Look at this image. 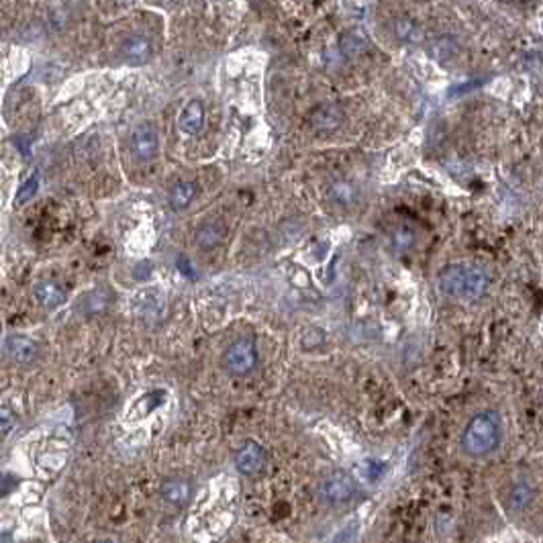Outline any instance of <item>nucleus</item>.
Returning a JSON list of instances; mask_svg holds the SVG:
<instances>
[{"mask_svg": "<svg viewBox=\"0 0 543 543\" xmlns=\"http://www.w3.org/2000/svg\"><path fill=\"white\" fill-rule=\"evenodd\" d=\"M439 292L447 299L472 300L482 299L489 292L490 278L486 272L472 264H449L437 276Z\"/></svg>", "mask_w": 543, "mask_h": 543, "instance_id": "obj_1", "label": "nucleus"}, {"mask_svg": "<svg viewBox=\"0 0 543 543\" xmlns=\"http://www.w3.org/2000/svg\"><path fill=\"white\" fill-rule=\"evenodd\" d=\"M503 441V419L498 410L476 412L462 433V449L470 458H486Z\"/></svg>", "mask_w": 543, "mask_h": 543, "instance_id": "obj_2", "label": "nucleus"}, {"mask_svg": "<svg viewBox=\"0 0 543 543\" xmlns=\"http://www.w3.org/2000/svg\"><path fill=\"white\" fill-rule=\"evenodd\" d=\"M258 364V352L253 341L249 339H239L231 343L225 353H223V368L231 376H247Z\"/></svg>", "mask_w": 543, "mask_h": 543, "instance_id": "obj_3", "label": "nucleus"}, {"mask_svg": "<svg viewBox=\"0 0 543 543\" xmlns=\"http://www.w3.org/2000/svg\"><path fill=\"white\" fill-rule=\"evenodd\" d=\"M319 494L329 505H343L355 496V480L352 474H348L343 470L331 472L323 478V482L319 486Z\"/></svg>", "mask_w": 543, "mask_h": 543, "instance_id": "obj_4", "label": "nucleus"}, {"mask_svg": "<svg viewBox=\"0 0 543 543\" xmlns=\"http://www.w3.org/2000/svg\"><path fill=\"white\" fill-rule=\"evenodd\" d=\"M160 151V135L154 123H141L131 133V154L137 162H151Z\"/></svg>", "mask_w": 543, "mask_h": 543, "instance_id": "obj_5", "label": "nucleus"}, {"mask_svg": "<svg viewBox=\"0 0 543 543\" xmlns=\"http://www.w3.org/2000/svg\"><path fill=\"white\" fill-rule=\"evenodd\" d=\"M225 235H227V227L221 218H204L194 231V244L198 249L211 251V249H215L223 244Z\"/></svg>", "mask_w": 543, "mask_h": 543, "instance_id": "obj_6", "label": "nucleus"}, {"mask_svg": "<svg viewBox=\"0 0 543 543\" xmlns=\"http://www.w3.org/2000/svg\"><path fill=\"white\" fill-rule=\"evenodd\" d=\"M264 463H266V452L255 441H245L235 454V468L245 476L258 474L264 468Z\"/></svg>", "mask_w": 543, "mask_h": 543, "instance_id": "obj_7", "label": "nucleus"}, {"mask_svg": "<svg viewBox=\"0 0 543 543\" xmlns=\"http://www.w3.org/2000/svg\"><path fill=\"white\" fill-rule=\"evenodd\" d=\"M345 121V112L335 103H323L311 112V125L317 131H337Z\"/></svg>", "mask_w": 543, "mask_h": 543, "instance_id": "obj_8", "label": "nucleus"}, {"mask_svg": "<svg viewBox=\"0 0 543 543\" xmlns=\"http://www.w3.org/2000/svg\"><path fill=\"white\" fill-rule=\"evenodd\" d=\"M154 54L151 50V41L145 37V35H139V33H133L129 35L123 45H121V55L127 64L131 66H143L149 61V57Z\"/></svg>", "mask_w": 543, "mask_h": 543, "instance_id": "obj_9", "label": "nucleus"}, {"mask_svg": "<svg viewBox=\"0 0 543 543\" xmlns=\"http://www.w3.org/2000/svg\"><path fill=\"white\" fill-rule=\"evenodd\" d=\"M327 198L331 204H335L339 209H350L359 198V188L352 178H337L329 184Z\"/></svg>", "mask_w": 543, "mask_h": 543, "instance_id": "obj_10", "label": "nucleus"}, {"mask_svg": "<svg viewBox=\"0 0 543 543\" xmlns=\"http://www.w3.org/2000/svg\"><path fill=\"white\" fill-rule=\"evenodd\" d=\"M202 123H204V105L198 98H192L178 114V127L186 135H196L202 129Z\"/></svg>", "mask_w": 543, "mask_h": 543, "instance_id": "obj_11", "label": "nucleus"}, {"mask_svg": "<svg viewBox=\"0 0 543 543\" xmlns=\"http://www.w3.org/2000/svg\"><path fill=\"white\" fill-rule=\"evenodd\" d=\"M33 295H35V299L41 302V306H45V308H50V311L61 306L64 300H66L64 288H61L57 282H54V280H39V282L33 286Z\"/></svg>", "mask_w": 543, "mask_h": 543, "instance_id": "obj_12", "label": "nucleus"}, {"mask_svg": "<svg viewBox=\"0 0 543 543\" xmlns=\"http://www.w3.org/2000/svg\"><path fill=\"white\" fill-rule=\"evenodd\" d=\"M6 353L21 364H29L37 355V343L27 335H10L6 339Z\"/></svg>", "mask_w": 543, "mask_h": 543, "instance_id": "obj_13", "label": "nucleus"}, {"mask_svg": "<svg viewBox=\"0 0 543 543\" xmlns=\"http://www.w3.org/2000/svg\"><path fill=\"white\" fill-rule=\"evenodd\" d=\"M196 196V184L192 180H178L170 191V207L174 211H184L192 204Z\"/></svg>", "mask_w": 543, "mask_h": 543, "instance_id": "obj_14", "label": "nucleus"}, {"mask_svg": "<svg viewBox=\"0 0 543 543\" xmlns=\"http://www.w3.org/2000/svg\"><path fill=\"white\" fill-rule=\"evenodd\" d=\"M192 494V484L186 478H170L162 484V496L172 505H182Z\"/></svg>", "mask_w": 543, "mask_h": 543, "instance_id": "obj_15", "label": "nucleus"}, {"mask_svg": "<svg viewBox=\"0 0 543 543\" xmlns=\"http://www.w3.org/2000/svg\"><path fill=\"white\" fill-rule=\"evenodd\" d=\"M368 45H370V41H368V37H366V33L362 29H350L339 39V47L348 57H355V55L364 54L368 50Z\"/></svg>", "mask_w": 543, "mask_h": 543, "instance_id": "obj_16", "label": "nucleus"}, {"mask_svg": "<svg viewBox=\"0 0 543 543\" xmlns=\"http://www.w3.org/2000/svg\"><path fill=\"white\" fill-rule=\"evenodd\" d=\"M415 239H417L415 231H412L410 227H405V225H403V227H396V229L392 231L390 245H392V249H394L396 253H405L408 249H412Z\"/></svg>", "mask_w": 543, "mask_h": 543, "instance_id": "obj_17", "label": "nucleus"}, {"mask_svg": "<svg viewBox=\"0 0 543 543\" xmlns=\"http://www.w3.org/2000/svg\"><path fill=\"white\" fill-rule=\"evenodd\" d=\"M394 33H396V37L401 39V41H407V43H417V41H421V29L419 25L415 23V21H410V19H399L396 23H394Z\"/></svg>", "mask_w": 543, "mask_h": 543, "instance_id": "obj_18", "label": "nucleus"}, {"mask_svg": "<svg viewBox=\"0 0 543 543\" xmlns=\"http://www.w3.org/2000/svg\"><path fill=\"white\" fill-rule=\"evenodd\" d=\"M39 191V178H37V174H33V176H29L27 180L21 184V188L17 191V198H15V202L17 204H25L29 202L35 194Z\"/></svg>", "mask_w": 543, "mask_h": 543, "instance_id": "obj_19", "label": "nucleus"}, {"mask_svg": "<svg viewBox=\"0 0 543 543\" xmlns=\"http://www.w3.org/2000/svg\"><path fill=\"white\" fill-rule=\"evenodd\" d=\"M529 500H531V489L525 486V484H519V486H515V490L511 492V500H509V505H511V509L521 511V509L527 507Z\"/></svg>", "mask_w": 543, "mask_h": 543, "instance_id": "obj_20", "label": "nucleus"}, {"mask_svg": "<svg viewBox=\"0 0 543 543\" xmlns=\"http://www.w3.org/2000/svg\"><path fill=\"white\" fill-rule=\"evenodd\" d=\"M384 470H386V466L378 460H366L364 466H362V472H364V478H368V480H378L382 474H384Z\"/></svg>", "mask_w": 543, "mask_h": 543, "instance_id": "obj_21", "label": "nucleus"}, {"mask_svg": "<svg viewBox=\"0 0 543 543\" xmlns=\"http://www.w3.org/2000/svg\"><path fill=\"white\" fill-rule=\"evenodd\" d=\"M17 423V415L8 407H0V435L8 433Z\"/></svg>", "mask_w": 543, "mask_h": 543, "instance_id": "obj_22", "label": "nucleus"}, {"mask_svg": "<svg viewBox=\"0 0 543 543\" xmlns=\"http://www.w3.org/2000/svg\"><path fill=\"white\" fill-rule=\"evenodd\" d=\"M149 274H151V266L147 262H139L133 268V276L137 280H145V278H149Z\"/></svg>", "mask_w": 543, "mask_h": 543, "instance_id": "obj_23", "label": "nucleus"}, {"mask_svg": "<svg viewBox=\"0 0 543 543\" xmlns=\"http://www.w3.org/2000/svg\"><path fill=\"white\" fill-rule=\"evenodd\" d=\"M96 543H112V542H109V540H103V542H96Z\"/></svg>", "mask_w": 543, "mask_h": 543, "instance_id": "obj_24", "label": "nucleus"}]
</instances>
